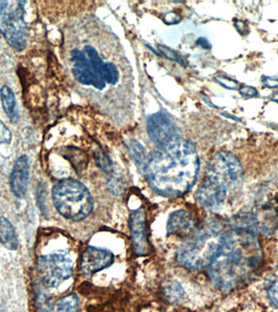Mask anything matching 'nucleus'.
Returning <instances> with one entry per match:
<instances>
[{"instance_id": "nucleus-1", "label": "nucleus", "mask_w": 278, "mask_h": 312, "mask_svg": "<svg viewBox=\"0 0 278 312\" xmlns=\"http://www.w3.org/2000/svg\"><path fill=\"white\" fill-rule=\"evenodd\" d=\"M199 158L190 141L181 138L166 147H157L148 156L145 173L157 194L174 197L185 194L194 185Z\"/></svg>"}, {"instance_id": "nucleus-8", "label": "nucleus", "mask_w": 278, "mask_h": 312, "mask_svg": "<svg viewBox=\"0 0 278 312\" xmlns=\"http://www.w3.org/2000/svg\"><path fill=\"white\" fill-rule=\"evenodd\" d=\"M147 129L149 137L157 147H166L181 138L174 123L163 112L148 117Z\"/></svg>"}, {"instance_id": "nucleus-24", "label": "nucleus", "mask_w": 278, "mask_h": 312, "mask_svg": "<svg viewBox=\"0 0 278 312\" xmlns=\"http://www.w3.org/2000/svg\"><path fill=\"white\" fill-rule=\"evenodd\" d=\"M12 133L10 129L7 127L5 123L0 120V145L3 143L9 144L12 141Z\"/></svg>"}, {"instance_id": "nucleus-2", "label": "nucleus", "mask_w": 278, "mask_h": 312, "mask_svg": "<svg viewBox=\"0 0 278 312\" xmlns=\"http://www.w3.org/2000/svg\"><path fill=\"white\" fill-rule=\"evenodd\" d=\"M261 258L260 245L254 233L234 228L226 233L220 250L208 266L211 280L221 290H232L247 280Z\"/></svg>"}, {"instance_id": "nucleus-29", "label": "nucleus", "mask_w": 278, "mask_h": 312, "mask_svg": "<svg viewBox=\"0 0 278 312\" xmlns=\"http://www.w3.org/2000/svg\"><path fill=\"white\" fill-rule=\"evenodd\" d=\"M197 44L201 46L202 48H205V49H208V48H211L209 42L207 41V39H204V38H199L197 40Z\"/></svg>"}, {"instance_id": "nucleus-13", "label": "nucleus", "mask_w": 278, "mask_h": 312, "mask_svg": "<svg viewBox=\"0 0 278 312\" xmlns=\"http://www.w3.org/2000/svg\"><path fill=\"white\" fill-rule=\"evenodd\" d=\"M196 228V222L193 215L184 210L176 211L171 214L167 224L168 234L180 237H191Z\"/></svg>"}, {"instance_id": "nucleus-12", "label": "nucleus", "mask_w": 278, "mask_h": 312, "mask_svg": "<svg viewBox=\"0 0 278 312\" xmlns=\"http://www.w3.org/2000/svg\"><path fill=\"white\" fill-rule=\"evenodd\" d=\"M114 262L113 254L101 248L90 246L82 254V270L86 275L92 274L105 269Z\"/></svg>"}, {"instance_id": "nucleus-23", "label": "nucleus", "mask_w": 278, "mask_h": 312, "mask_svg": "<svg viewBox=\"0 0 278 312\" xmlns=\"http://www.w3.org/2000/svg\"><path fill=\"white\" fill-rule=\"evenodd\" d=\"M158 49L160 50V52H161L162 54L164 55L168 60L175 61V62L178 63V64L181 65H186V62H185L183 57H181L178 53L174 52L173 50L168 48V47L159 45L158 46Z\"/></svg>"}, {"instance_id": "nucleus-20", "label": "nucleus", "mask_w": 278, "mask_h": 312, "mask_svg": "<svg viewBox=\"0 0 278 312\" xmlns=\"http://www.w3.org/2000/svg\"><path fill=\"white\" fill-rule=\"evenodd\" d=\"M102 78L108 84L115 85L119 80V72L116 65L112 63H105L102 71Z\"/></svg>"}, {"instance_id": "nucleus-27", "label": "nucleus", "mask_w": 278, "mask_h": 312, "mask_svg": "<svg viewBox=\"0 0 278 312\" xmlns=\"http://www.w3.org/2000/svg\"><path fill=\"white\" fill-rule=\"evenodd\" d=\"M218 82H220V84H222L223 86H225L227 88L235 89L236 88V83L233 81L229 79L228 78H216Z\"/></svg>"}, {"instance_id": "nucleus-10", "label": "nucleus", "mask_w": 278, "mask_h": 312, "mask_svg": "<svg viewBox=\"0 0 278 312\" xmlns=\"http://www.w3.org/2000/svg\"><path fill=\"white\" fill-rule=\"evenodd\" d=\"M71 60L74 63L72 71L78 82L86 86H95L98 90H103L105 87V82L95 73L84 52L74 50L71 53Z\"/></svg>"}, {"instance_id": "nucleus-5", "label": "nucleus", "mask_w": 278, "mask_h": 312, "mask_svg": "<svg viewBox=\"0 0 278 312\" xmlns=\"http://www.w3.org/2000/svg\"><path fill=\"white\" fill-rule=\"evenodd\" d=\"M25 1L0 0V31L9 45L22 52L27 45Z\"/></svg>"}, {"instance_id": "nucleus-14", "label": "nucleus", "mask_w": 278, "mask_h": 312, "mask_svg": "<svg viewBox=\"0 0 278 312\" xmlns=\"http://www.w3.org/2000/svg\"><path fill=\"white\" fill-rule=\"evenodd\" d=\"M29 180L30 165L28 158L26 155H22L17 159L10 177L12 191L16 197L24 198L28 189Z\"/></svg>"}, {"instance_id": "nucleus-16", "label": "nucleus", "mask_w": 278, "mask_h": 312, "mask_svg": "<svg viewBox=\"0 0 278 312\" xmlns=\"http://www.w3.org/2000/svg\"><path fill=\"white\" fill-rule=\"evenodd\" d=\"M0 99L3 108L10 121L13 123L17 122L19 118V113L17 108L15 95L10 87L4 86L0 89Z\"/></svg>"}, {"instance_id": "nucleus-26", "label": "nucleus", "mask_w": 278, "mask_h": 312, "mask_svg": "<svg viewBox=\"0 0 278 312\" xmlns=\"http://www.w3.org/2000/svg\"><path fill=\"white\" fill-rule=\"evenodd\" d=\"M180 19L181 18H180L179 16L176 14V13H168L165 15L164 22H166L167 24L168 25L177 24V23L180 22Z\"/></svg>"}, {"instance_id": "nucleus-19", "label": "nucleus", "mask_w": 278, "mask_h": 312, "mask_svg": "<svg viewBox=\"0 0 278 312\" xmlns=\"http://www.w3.org/2000/svg\"><path fill=\"white\" fill-rule=\"evenodd\" d=\"M165 297L171 303L178 302L184 295L183 288L177 281L171 282L164 289Z\"/></svg>"}, {"instance_id": "nucleus-7", "label": "nucleus", "mask_w": 278, "mask_h": 312, "mask_svg": "<svg viewBox=\"0 0 278 312\" xmlns=\"http://www.w3.org/2000/svg\"><path fill=\"white\" fill-rule=\"evenodd\" d=\"M206 177L219 181L229 189L241 182L243 168L234 155L229 151H220L210 159Z\"/></svg>"}, {"instance_id": "nucleus-22", "label": "nucleus", "mask_w": 278, "mask_h": 312, "mask_svg": "<svg viewBox=\"0 0 278 312\" xmlns=\"http://www.w3.org/2000/svg\"><path fill=\"white\" fill-rule=\"evenodd\" d=\"M266 290L270 301L278 309V274L273 275L271 280L267 281Z\"/></svg>"}, {"instance_id": "nucleus-11", "label": "nucleus", "mask_w": 278, "mask_h": 312, "mask_svg": "<svg viewBox=\"0 0 278 312\" xmlns=\"http://www.w3.org/2000/svg\"><path fill=\"white\" fill-rule=\"evenodd\" d=\"M130 227L134 252L138 255L148 254L150 245L146 233V215L143 209H137L132 212Z\"/></svg>"}, {"instance_id": "nucleus-6", "label": "nucleus", "mask_w": 278, "mask_h": 312, "mask_svg": "<svg viewBox=\"0 0 278 312\" xmlns=\"http://www.w3.org/2000/svg\"><path fill=\"white\" fill-rule=\"evenodd\" d=\"M73 268L71 257L65 252L51 253L38 259V273L46 286L55 288L61 285L71 276Z\"/></svg>"}, {"instance_id": "nucleus-17", "label": "nucleus", "mask_w": 278, "mask_h": 312, "mask_svg": "<svg viewBox=\"0 0 278 312\" xmlns=\"http://www.w3.org/2000/svg\"><path fill=\"white\" fill-rule=\"evenodd\" d=\"M125 146L132 159L138 166V169L140 170V172H145L147 159H148L146 149L143 147L140 142L133 138L128 139L125 142Z\"/></svg>"}, {"instance_id": "nucleus-25", "label": "nucleus", "mask_w": 278, "mask_h": 312, "mask_svg": "<svg viewBox=\"0 0 278 312\" xmlns=\"http://www.w3.org/2000/svg\"><path fill=\"white\" fill-rule=\"evenodd\" d=\"M239 93L242 96L246 98L254 97V96H256L258 95V93H257L255 89L252 88L250 86H246L240 89Z\"/></svg>"}, {"instance_id": "nucleus-18", "label": "nucleus", "mask_w": 278, "mask_h": 312, "mask_svg": "<svg viewBox=\"0 0 278 312\" xmlns=\"http://www.w3.org/2000/svg\"><path fill=\"white\" fill-rule=\"evenodd\" d=\"M79 299L75 293H70L59 300L55 306L54 312H78Z\"/></svg>"}, {"instance_id": "nucleus-4", "label": "nucleus", "mask_w": 278, "mask_h": 312, "mask_svg": "<svg viewBox=\"0 0 278 312\" xmlns=\"http://www.w3.org/2000/svg\"><path fill=\"white\" fill-rule=\"evenodd\" d=\"M52 201L59 213L74 221L86 219L94 207L88 189L74 179H65L56 184L52 189Z\"/></svg>"}, {"instance_id": "nucleus-28", "label": "nucleus", "mask_w": 278, "mask_h": 312, "mask_svg": "<svg viewBox=\"0 0 278 312\" xmlns=\"http://www.w3.org/2000/svg\"><path fill=\"white\" fill-rule=\"evenodd\" d=\"M264 83L268 87L275 88V87H277L278 86V79L277 78H266L265 80H264Z\"/></svg>"}, {"instance_id": "nucleus-9", "label": "nucleus", "mask_w": 278, "mask_h": 312, "mask_svg": "<svg viewBox=\"0 0 278 312\" xmlns=\"http://www.w3.org/2000/svg\"><path fill=\"white\" fill-rule=\"evenodd\" d=\"M228 188L219 181L206 177L196 192L198 203L209 210L217 209L222 206L226 198Z\"/></svg>"}, {"instance_id": "nucleus-3", "label": "nucleus", "mask_w": 278, "mask_h": 312, "mask_svg": "<svg viewBox=\"0 0 278 312\" xmlns=\"http://www.w3.org/2000/svg\"><path fill=\"white\" fill-rule=\"evenodd\" d=\"M225 234L219 224H208L180 245L177 251V262L190 269L208 267L220 250Z\"/></svg>"}, {"instance_id": "nucleus-21", "label": "nucleus", "mask_w": 278, "mask_h": 312, "mask_svg": "<svg viewBox=\"0 0 278 312\" xmlns=\"http://www.w3.org/2000/svg\"><path fill=\"white\" fill-rule=\"evenodd\" d=\"M95 161L99 168L104 172L109 173L113 170V163L112 159L102 150H98L95 153Z\"/></svg>"}, {"instance_id": "nucleus-15", "label": "nucleus", "mask_w": 278, "mask_h": 312, "mask_svg": "<svg viewBox=\"0 0 278 312\" xmlns=\"http://www.w3.org/2000/svg\"><path fill=\"white\" fill-rule=\"evenodd\" d=\"M0 242L7 249L17 250L19 245L18 234L14 227L7 218L0 217Z\"/></svg>"}]
</instances>
